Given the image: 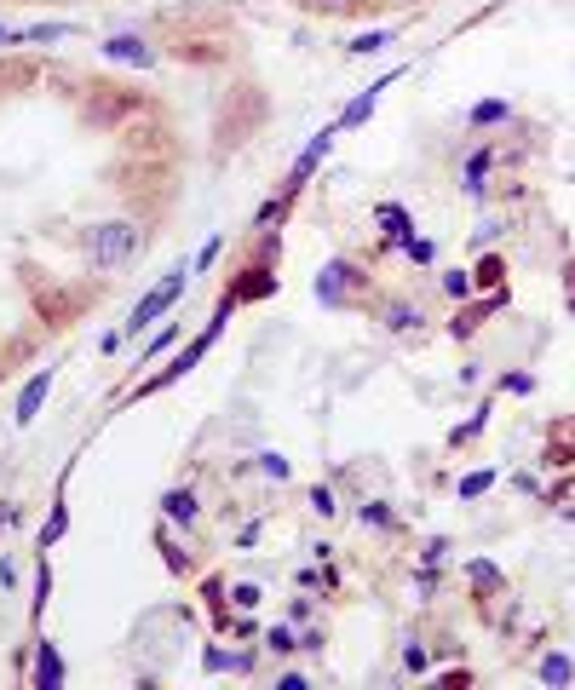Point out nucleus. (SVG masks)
I'll return each mask as SVG.
<instances>
[{"mask_svg": "<svg viewBox=\"0 0 575 690\" xmlns=\"http://www.w3.org/2000/svg\"><path fill=\"white\" fill-rule=\"evenodd\" d=\"M133 248H138V230L127 225V219H110V225H92V230H87V259L98 265V271L121 265V259H127Z\"/></svg>", "mask_w": 575, "mask_h": 690, "instance_id": "nucleus-1", "label": "nucleus"}, {"mask_svg": "<svg viewBox=\"0 0 575 690\" xmlns=\"http://www.w3.org/2000/svg\"><path fill=\"white\" fill-rule=\"evenodd\" d=\"M184 276H190V271H184V265H173V271L161 276V288H156V294H144V299H138V305H133V322H127V334L150 328V322H156L161 311H167V305H173V299L184 294Z\"/></svg>", "mask_w": 575, "mask_h": 690, "instance_id": "nucleus-2", "label": "nucleus"}, {"mask_svg": "<svg viewBox=\"0 0 575 690\" xmlns=\"http://www.w3.org/2000/svg\"><path fill=\"white\" fill-rule=\"evenodd\" d=\"M104 58H115V64H133V69H150V64H156V46L138 41V35H115V41H104Z\"/></svg>", "mask_w": 575, "mask_h": 690, "instance_id": "nucleus-3", "label": "nucleus"}, {"mask_svg": "<svg viewBox=\"0 0 575 690\" xmlns=\"http://www.w3.org/2000/svg\"><path fill=\"white\" fill-rule=\"evenodd\" d=\"M46 391H52V368H41V374H35V380H29V386L18 391V414H12V420H18V426H29V420H35V414H41V403H46Z\"/></svg>", "mask_w": 575, "mask_h": 690, "instance_id": "nucleus-4", "label": "nucleus"}, {"mask_svg": "<svg viewBox=\"0 0 575 690\" xmlns=\"http://www.w3.org/2000/svg\"><path fill=\"white\" fill-rule=\"evenodd\" d=\"M351 282H357V271H351V265H345V259H334V265H328V271H322V282H317V294H322V299H345V288H351Z\"/></svg>", "mask_w": 575, "mask_h": 690, "instance_id": "nucleus-5", "label": "nucleus"}, {"mask_svg": "<svg viewBox=\"0 0 575 690\" xmlns=\"http://www.w3.org/2000/svg\"><path fill=\"white\" fill-rule=\"evenodd\" d=\"M334 138H340V127H322V133L311 138V150H305V156H299V167H294V179H288V190H294V184L305 179V173H311V167H317V161H322V150H328V144H334Z\"/></svg>", "mask_w": 575, "mask_h": 690, "instance_id": "nucleus-6", "label": "nucleus"}, {"mask_svg": "<svg viewBox=\"0 0 575 690\" xmlns=\"http://www.w3.org/2000/svg\"><path fill=\"white\" fill-rule=\"evenodd\" d=\"M380 322H386L391 334H409V328H420V311H414V305H403V299H397V305H386V311H380Z\"/></svg>", "mask_w": 575, "mask_h": 690, "instance_id": "nucleus-7", "label": "nucleus"}, {"mask_svg": "<svg viewBox=\"0 0 575 690\" xmlns=\"http://www.w3.org/2000/svg\"><path fill=\"white\" fill-rule=\"evenodd\" d=\"M391 81H397V75H386V81H374V87H363V98H357V104L345 110V121H340V127H357V121H363V115L374 110V98H380V92H386Z\"/></svg>", "mask_w": 575, "mask_h": 690, "instance_id": "nucleus-8", "label": "nucleus"}, {"mask_svg": "<svg viewBox=\"0 0 575 690\" xmlns=\"http://www.w3.org/2000/svg\"><path fill=\"white\" fill-rule=\"evenodd\" d=\"M196 495H190V489H173V495H167V518H173V524H196Z\"/></svg>", "mask_w": 575, "mask_h": 690, "instance_id": "nucleus-9", "label": "nucleus"}, {"mask_svg": "<svg viewBox=\"0 0 575 690\" xmlns=\"http://www.w3.org/2000/svg\"><path fill=\"white\" fill-rule=\"evenodd\" d=\"M380 219H386V242H409V213L403 207H380Z\"/></svg>", "mask_w": 575, "mask_h": 690, "instance_id": "nucleus-10", "label": "nucleus"}, {"mask_svg": "<svg viewBox=\"0 0 575 690\" xmlns=\"http://www.w3.org/2000/svg\"><path fill=\"white\" fill-rule=\"evenodd\" d=\"M35 679H41V685H64V662L52 656V644H41V667H35Z\"/></svg>", "mask_w": 575, "mask_h": 690, "instance_id": "nucleus-11", "label": "nucleus"}, {"mask_svg": "<svg viewBox=\"0 0 575 690\" xmlns=\"http://www.w3.org/2000/svg\"><path fill=\"white\" fill-rule=\"evenodd\" d=\"M570 673L575 667L564 662V656H547V662H541V679H547V685H570Z\"/></svg>", "mask_w": 575, "mask_h": 690, "instance_id": "nucleus-12", "label": "nucleus"}, {"mask_svg": "<svg viewBox=\"0 0 575 690\" xmlns=\"http://www.w3.org/2000/svg\"><path fill=\"white\" fill-rule=\"evenodd\" d=\"M483 173H489V150H483L478 161H466V173H460V184H466V190L478 196V190H483Z\"/></svg>", "mask_w": 575, "mask_h": 690, "instance_id": "nucleus-13", "label": "nucleus"}, {"mask_svg": "<svg viewBox=\"0 0 575 690\" xmlns=\"http://www.w3.org/2000/svg\"><path fill=\"white\" fill-rule=\"evenodd\" d=\"M69 529V512L64 506H52V518H46V529H41V541H58V535H64Z\"/></svg>", "mask_w": 575, "mask_h": 690, "instance_id": "nucleus-14", "label": "nucleus"}, {"mask_svg": "<svg viewBox=\"0 0 575 690\" xmlns=\"http://www.w3.org/2000/svg\"><path fill=\"white\" fill-rule=\"evenodd\" d=\"M483 489H489V472H472V478L460 483V495H466V501H472V495H483Z\"/></svg>", "mask_w": 575, "mask_h": 690, "instance_id": "nucleus-15", "label": "nucleus"}, {"mask_svg": "<svg viewBox=\"0 0 575 690\" xmlns=\"http://www.w3.org/2000/svg\"><path fill=\"white\" fill-rule=\"evenodd\" d=\"M311 506H317L322 518H334V512H340V506H334V495H328V489H311Z\"/></svg>", "mask_w": 575, "mask_h": 690, "instance_id": "nucleus-16", "label": "nucleus"}, {"mask_svg": "<svg viewBox=\"0 0 575 690\" xmlns=\"http://www.w3.org/2000/svg\"><path fill=\"white\" fill-rule=\"evenodd\" d=\"M443 288H449V294H455V299H466V294H472V282H466V276H460V271H449V276H443Z\"/></svg>", "mask_w": 575, "mask_h": 690, "instance_id": "nucleus-17", "label": "nucleus"}, {"mask_svg": "<svg viewBox=\"0 0 575 690\" xmlns=\"http://www.w3.org/2000/svg\"><path fill=\"white\" fill-rule=\"evenodd\" d=\"M380 46H391V35H386V29H380V35H363V41L351 46V52H380Z\"/></svg>", "mask_w": 575, "mask_h": 690, "instance_id": "nucleus-18", "label": "nucleus"}, {"mask_svg": "<svg viewBox=\"0 0 575 690\" xmlns=\"http://www.w3.org/2000/svg\"><path fill=\"white\" fill-rule=\"evenodd\" d=\"M403 248H409V253H414V259H420V265H426V259H432V253H437V248H432V242H420V236H409V242H403Z\"/></svg>", "mask_w": 575, "mask_h": 690, "instance_id": "nucleus-19", "label": "nucleus"}, {"mask_svg": "<svg viewBox=\"0 0 575 690\" xmlns=\"http://www.w3.org/2000/svg\"><path fill=\"white\" fill-rule=\"evenodd\" d=\"M236 604H242V610H253V604H259V587H253V581H242V587H236Z\"/></svg>", "mask_w": 575, "mask_h": 690, "instance_id": "nucleus-20", "label": "nucleus"}, {"mask_svg": "<svg viewBox=\"0 0 575 690\" xmlns=\"http://www.w3.org/2000/svg\"><path fill=\"white\" fill-rule=\"evenodd\" d=\"M506 115V104H478V110H472V121H501Z\"/></svg>", "mask_w": 575, "mask_h": 690, "instance_id": "nucleus-21", "label": "nucleus"}, {"mask_svg": "<svg viewBox=\"0 0 575 690\" xmlns=\"http://www.w3.org/2000/svg\"><path fill=\"white\" fill-rule=\"evenodd\" d=\"M311 6H322V12H340V6H351V0H311Z\"/></svg>", "mask_w": 575, "mask_h": 690, "instance_id": "nucleus-22", "label": "nucleus"}, {"mask_svg": "<svg viewBox=\"0 0 575 690\" xmlns=\"http://www.w3.org/2000/svg\"><path fill=\"white\" fill-rule=\"evenodd\" d=\"M0 524H18V506H0Z\"/></svg>", "mask_w": 575, "mask_h": 690, "instance_id": "nucleus-23", "label": "nucleus"}, {"mask_svg": "<svg viewBox=\"0 0 575 690\" xmlns=\"http://www.w3.org/2000/svg\"><path fill=\"white\" fill-rule=\"evenodd\" d=\"M0 41H18V35H12V29H0Z\"/></svg>", "mask_w": 575, "mask_h": 690, "instance_id": "nucleus-24", "label": "nucleus"}]
</instances>
